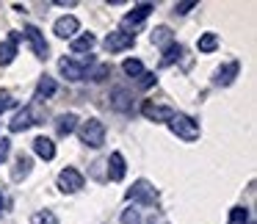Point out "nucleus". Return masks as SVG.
Here are the masks:
<instances>
[{"label":"nucleus","instance_id":"9d476101","mask_svg":"<svg viewBox=\"0 0 257 224\" xmlns=\"http://www.w3.org/2000/svg\"><path fill=\"white\" fill-rule=\"evenodd\" d=\"M150 12H155V3H136V6L130 9V14H124L122 25H124V28H130V25H133V28H136L141 20L150 17Z\"/></svg>","mask_w":257,"mask_h":224},{"label":"nucleus","instance_id":"c756f323","mask_svg":"<svg viewBox=\"0 0 257 224\" xmlns=\"http://www.w3.org/2000/svg\"><path fill=\"white\" fill-rule=\"evenodd\" d=\"M194 9H196L194 0H188V3H174V14H177V17H185V14L194 12Z\"/></svg>","mask_w":257,"mask_h":224},{"label":"nucleus","instance_id":"dca6fc26","mask_svg":"<svg viewBox=\"0 0 257 224\" xmlns=\"http://www.w3.org/2000/svg\"><path fill=\"white\" fill-rule=\"evenodd\" d=\"M31 166H34L31 155H17V161H14V169H12V180H14V183H23V180L31 174Z\"/></svg>","mask_w":257,"mask_h":224},{"label":"nucleus","instance_id":"bb28decb","mask_svg":"<svg viewBox=\"0 0 257 224\" xmlns=\"http://www.w3.org/2000/svg\"><path fill=\"white\" fill-rule=\"evenodd\" d=\"M122 224H141V213L136 207H124L122 210Z\"/></svg>","mask_w":257,"mask_h":224},{"label":"nucleus","instance_id":"f704fd0d","mask_svg":"<svg viewBox=\"0 0 257 224\" xmlns=\"http://www.w3.org/2000/svg\"><path fill=\"white\" fill-rule=\"evenodd\" d=\"M246 224H254V221H246Z\"/></svg>","mask_w":257,"mask_h":224},{"label":"nucleus","instance_id":"473e14b6","mask_svg":"<svg viewBox=\"0 0 257 224\" xmlns=\"http://www.w3.org/2000/svg\"><path fill=\"white\" fill-rule=\"evenodd\" d=\"M147 224H169V221H166V218H163V216H152V218H150V221H147Z\"/></svg>","mask_w":257,"mask_h":224},{"label":"nucleus","instance_id":"f03ea898","mask_svg":"<svg viewBox=\"0 0 257 224\" xmlns=\"http://www.w3.org/2000/svg\"><path fill=\"white\" fill-rule=\"evenodd\" d=\"M169 128H172V133L177 136V139L183 141H196L199 139V122L191 117H185V114H174L172 119H169Z\"/></svg>","mask_w":257,"mask_h":224},{"label":"nucleus","instance_id":"0eeeda50","mask_svg":"<svg viewBox=\"0 0 257 224\" xmlns=\"http://www.w3.org/2000/svg\"><path fill=\"white\" fill-rule=\"evenodd\" d=\"M133 45H136V36L127 34V31H113V34H108L105 42H102V47H105L108 53H122Z\"/></svg>","mask_w":257,"mask_h":224},{"label":"nucleus","instance_id":"412c9836","mask_svg":"<svg viewBox=\"0 0 257 224\" xmlns=\"http://www.w3.org/2000/svg\"><path fill=\"white\" fill-rule=\"evenodd\" d=\"M94 36L91 34H83V36H78V39H72V53H91L94 50Z\"/></svg>","mask_w":257,"mask_h":224},{"label":"nucleus","instance_id":"f257e3e1","mask_svg":"<svg viewBox=\"0 0 257 224\" xmlns=\"http://www.w3.org/2000/svg\"><path fill=\"white\" fill-rule=\"evenodd\" d=\"M78 136H80V141H83L86 147L100 150V147L105 144V125H102L100 119H86V122H80Z\"/></svg>","mask_w":257,"mask_h":224},{"label":"nucleus","instance_id":"f8f14e48","mask_svg":"<svg viewBox=\"0 0 257 224\" xmlns=\"http://www.w3.org/2000/svg\"><path fill=\"white\" fill-rule=\"evenodd\" d=\"M238 72H240V64H238V61H227L224 67L216 69V78H213V83H216V86H229L235 78H238Z\"/></svg>","mask_w":257,"mask_h":224},{"label":"nucleus","instance_id":"ddd939ff","mask_svg":"<svg viewBox=\"0 0 257 224\" xmlns=\"http://www.w3.org/2000/svg\"><path fill=\"white\" fill-rule=\"evenodd\" d=\"M111 108L119 111V114L133 111V94H130L127 89H113L111 91Z\"/></svg>","mask_w":257,"mask_h":224},{"label":"nucleus","instance_id":"6e6552de","mask_svg":"<svg viewBox=\"0 0 257 224\" xmlns=\"http://www.w3.org/2000/svg\"><path fill=\"white\" fill-rule=\"evenodd\" d=\"M58 188H61L64 194H78V191L83 188V174H80L78 169L67 166L61 174H58Z\"/></svg>","mask_w":257,"mask_h":224},{"label":"nucleus","instance_id":"393cba45","mask_svg":"<svg viewBox=\"0 0 257 224\" xmlns=\"http://www.w3.org/2000/svg\"><path fill=\"white\" fill-rule=\"evenodd\" d=\"M31 224H58V218L53 210H36L34 216H31Z\"/></svg>","mask_w":257,"mask_h":224},{"label":"nucleus","instance_id":"2f4dec72","mask_svg":"<svg viewBox=\"0 0 257 224\" xmlns=\"http://www.w3.org/2000/svg\"><path fill=\"white\" fill-rule=\"evenodd\" d=\"M9 147H12V141L0 139V161H6V158H9Z\"/></svg>","mask_w":257,"mask_h":224},{"label":"nucleus","instance_id":"423d86ee","mask_svg":"<svg viewBox=\"0 0 257 224\" xmlns=\"http://www.w3.org/2000/svg\"><path fill=\"white\" fill-rule=\"evenodd\" d=\"M23 36L31 42V47H34V56H36V58H42V61H45V58L50 56V45L45 42V34H42L36 25H25V28H23Z\"/></svg>","mask_w":257,"mask_h":224},{"label":"nucleus","instance_id":"a878e982","mask_svg":"<svg viewBox=\"0 0 257 224\" xmlns=\"http://www.w3.org/2000/svg\"><path fill=\"white\" fill-rule=\"evenodd\" d=\"M249 221V210L246 207H232L229 210V224H246Z\"/></svg>","mask_w":257,"mask_h":224},{"label":"nucleus","instance_id":"c85d7f7f","mask_svg":"<svg viewBox=\"0 0 257 224\" xmlns=\"http://www.w3.org/2000/svg\"><path fill=\"white\" fill-rule=\"evenodd\" d=\"M14 102H17V100H14V97L9 94V91H3V89H0V114H6L9 108L14 105Z\"/></svg>","mask_w":257,"mask_h":224},{"label":"nucleus","instance_id":"7c9ffc66","mask_svg":"<svg viewBox=\"0 0 257 224\" xmlns=\"http://www.w3.org/2000/svg\"><path fill=\"white\" fill-rule=\"evenodd\" d=\"M155 80H158V78H155L152 72H144V75H141V80H139V86H141V89H150Z\"/></svg>","mask_w":257,"mask_h":224},{"label":"nucleus","instance_id":"f3484780","mask_svg":"<svg viewBox=\"0 0 257 224\" xmlns=\"http://www.w3.org/2000/svg\"><path fill=\"white\" fill-rule=\"evenodd\" d=\"M34 152L39 158H45V161H53V158H56V144H53V139H47V136H39V139H34Z\"/></svg>","mask_w":257,"mask_h":224},{"label":"nucleus","instance_id":"9b49d317","mask_svg":"<svg viewBox=\"0 0 257 224\" xmlns=\"http://www.w3.org/2000/svg\"><path fill=\"white\" fill-rule=\"evenodd\" d=\"M78 28H80V23H78V17H58L56 20V25H53V31H56V36L58 39H72L75 34H78Z\"/></svg>","mask_w":257,"mask_h":224},{"label":"nucleus","instance_id":"4be33fe9","mask_svg":"<svg viewBox=\"0 0 257 224\" xmlns=\"http://www.w3.org/2000/svg\"><path fill=\"white\" fill-rule=\"evenodd\" d=\"M150 42L152 45H166V42H172V28H169V25H158L150 34Z\"/></svg>","mask_w":257,"mask_h":224},{"label":"nucleus","instance_id":"4468645a","mask_svg":"<svg viewBox=\"0 0 257 224\" xmlns=\"http://www.w3.org/2000/svg\"><path fill=\"white\" fill-rule=\"evenodd\" d=\"M124 172H127V166H124V158L122 152H111V158H108V180H113V183H119V180L124 177Z\"/></svg>","mask_w":257,"mask_h":224},{"label":"nucleus","instance_id":"20e7f679","mask_svg":"<svg viewBox=\"0 0 257 224\" xmlns=\"http://www.w3.org/2000/svg\"><path fill=\"white\" fill-rule=\"evenodd\" d=\"M91 64H94V58H80V61H72V58H61V61H58V72L64 75V78L67 80H83L86 78V67H91Z\"/></svg>","mask_w":257,"mask_h":224},{"label":"nucleus","instance_id":"72a5a7b5","mask_svg":"<svg viewBox=\"0 0 257 224\" xmlns=\"http://www.w3.org/2000/svg\"><path fill=\"white\" fill-rule=\"evenodd\" d=\"M0 207H3V199H0Z\"/></svg>","mask_w":257,"mask_h":224},{"label":"nucleus","instance_id":"39448f33","mask_svg":"<svg viewBox=\"0 0 257 224\" xmlns=\"http://www.w3.org/2000/svg\"><path fill=\"white\" fill-rule=\"evenodd\" d=\"M31 125H42V114L36 111L34 105H25L23 111L9 122V130H12V133H23V130L31 128Z\"/></svg>","mask_w":257,"mask_h":224},{"label":"nucleus","instance_id":"b1692460","mask_svg":"<svg viewBox=\"0 0 257 224\" xmlns=\"http://www.w3.org/2000/svg\"><path fill=\"white\" fill-rule=\"evenodd\" d=\"M124 75H130V78H141L144 75V64L139 61V58H127V61L122 64Z\"/></svg>","mask_w":257,"mask_h":224},{"label":"nucleus","instance_id":"2eb2a0df","mask_svg":"<svg viewBox=\"0 0 257 224\" xmlns=\"http://www.w3.org/2000/svg\"><path fill=\"white\" fill-rule=\"evenodd\" d=\"M17 39L20 34H12L6 42H0V67H6V64H12L17 58Z\"/></svg>","mask_w":257,"mask_h":224},{"label":"nucleus","instance_id":"7ed1b4c3","mask_svg":"<svg viewBox=\"0 0 257 224\" xmlns=\"http://www.w3.org/2000/svg\"><path fill=\"white\" fill-rule=\"evenodd\" d=\"M124 196L133 199V202H141V205H155L158 202V188L150 183V180H136Z\"/></svg>","mask_w":257,"mask_h":224},{"label":"nucleus","instance_id":"1a4fd4ad","mask_svg":"<svg viewBox=\"0 0 257 224\" xmlns=\"http://www.w3.org/2000/svg\"><path fill=\"white\" fill-rule=\"evenodd\" d=\"M141 114H144L150 122H169V119L174 117V111L169 105H158V102H152V100L141 102Z\"/></svg>","mask_w":257,"mask_h":224},{"label":"nucleus","instance_id":"aec40b11","mask_svg":"<svg viewBox=\"0 0 257 224\" xmlns=\"http://www.w3.org/2000/svg\"><path fill=\"white\" fill-rule=\"evenodd\" d=\"M56 89H58V86H56V80H53V78H47V75H45V78H42L39 83H36V100H42V102H45V100H50V97L56 94Z\"/></svg>","mask_w":257,"mask_h":224},{"label":"nucleus","instance_id":"cd10ccee","mask_svg":"<svg viewBox=\"0 0 257 224\" xmlns=\"http://www.w3.org/2000/svg\"><path fill=\"white\" fill-rule=\"evenodd\" d=\"M108 75H111V67H108V64H100V67H97L94 72H89V80H94V83H100V80H105Z\"/></svg>","mask_w":257,"mask_h":224},{"label":"nucleus","instance_id":"6ab92c4d","mask_svg":"<svg viewBox=\"0 0 257 224\" xmlns=\"http://www.w3.org/2000/svg\"><path fill=\"white\" fill-rule=\"evenodd\" d=\"M56 130H58V136L75 133V130H78V117H75V114H61V117L56 119Z\"/></svg>","mask_w":257,"mask_h":224},{"label":"nucleus","instance_id":"5701e85b","mask_svg":"<svg viewBox=\"0 0 257 224\" xmlns=\"http://www.w3.org/2000/svg\"><path fill=\"white\" fill-rule=\"evenodd\" d=\"M196 47H199V53H213L218 47V34H202Z\"/></svg>","mask_w":257,"mask_h":224},{"label":"nucleus","instance_id":"a211bd4d","mask_svg":"<svg viewBox=\"0 0 257 224\" xmlns=\"http://www.w3.org/2000/svg\"><path fill=\"white\" fill-rule=\"evenodd\" d=\"M183 53H185V47H183V45H177V42H169L166 50H163L161 67H172L174 61H180V58H183Z\"/></svg>","mask_w":257,"mask_h":224}]
</instances>
